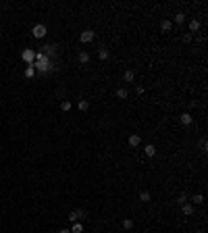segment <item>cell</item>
<instances>
[{
	"label": "cell",
	"instance_id": "cell-1",
	"mask_svg": "<svg viewBox=\"0 0 208 233\" xmlns=\"http://www.w3.org/2000/svg\"><path fill=\"white\" fill-rule=\"evenodd\" d=\"M31 33H34V38H38V40H42V38L46 36V25H44V23H38V25H34Z\"/></svg>",
	"mask_w": 208,
	"mask_h": 233
},
{
	"label": "cell",
	"instance_id": "cell-13",
	"mask_svg": "<svg viewBox=\"0 0 208 233\" xmlns=\"http://www.w3.org/2000/svg\"><path fill=\"white\" fill-rule=\"evenodd\" d=\"M127 96H129V92H127L125 88H121V90H117V98H121V100H125Z\"/></svg>",
	"mask_w": 208,
	"mask_h": 233
},
{
	"label": "cell",
	"instance_id": "cell-15",
	"mask_svg": "<svg viewBox=\"0 0 208 233\" xmlns=\"http://www.w3.org/2000/svg\"><path fill=\"white\" fill-rule=\"evenodd\" d=\"M173 21H175V23H183V21H185V15H183V13H177V15L173 17Z\"/></svg>",
	"mask_w": 208,
	"mask_h": 233
},
{
	"label": "cell",
	"instance_id": "cell-8",
	"mask_svg": "<svg viewBox=\"0 0 208 233\" xmlns=\"http://www.w3.org/2000/svg\"><path fill=\"white\" fill-rule=\"evenodd\" d=\"M139 141H142L139 135H131V138H129V146H133V148H135V146H139Z\"/></svg>",
	"mask_w": 208,
	"mask_h": 233
},
{
	"label": "cell",
	"instance_id": "cell-14",
	"mask_svg": "<svg viewBox=\"0 0 208 233\" xmlns=\"http://www.w3.org/2000/svg\"><path fill=\"white\" fill-rule=\"evenodd\" d=\"M77 106H79V110H87V108H89V102H87V100H79Z\"/></svg>",
	"mask_w": 208,
	"mask_h": 233
},
{
	"label": "cell",
	"instance_id": "cell-18",
	"mask_svg": "<svg viewBox=\"0 0 208 233\" xmlns=\"http://www.w3.org/2000/svg\"><path fill=\"white\" fill-rule=\"evenodd\" d=\"M60 108H63L65 112H67V110H71V102H69V100H63V102H60Z\"/></svg>",
	"mask_w": 208,
	"mask_h": 233
},
{
	"label": "cell",
	"instance_id": "cell-2",
	"mask_svg": "<svg viewBox=\"0 0 208 233\" xmlns=\"http://www.w3.org/2000/svg\"><path fill=\"white\" fill-rule=\"evenodd\" d=\"M94 38H96V33H94L92 29H85V31H81V33H79V42H83V44L92 42Z\"/></svg>",
	"mask_w": 208,
	"mask_h": 233
},
{
	"label": "cell",
	"instance_id": "cell-10",
	"mask_svg": "<svg viewBox=\"0 0 208 233\" xmlns=\"http://www.w3.org/2000/svg\"><path fill=\"white\" fill-rule=\"evenodd\" d=\"M189 29H192V31H198V29H200V21H198V19L189 21Z\"/></svg>",
	"mask_w": 208,
	"mask_h": 233
},
{
	"label": "cell",
	"instance_id": "cell-20",
	"mask_svg": "<svg viewBox=\"0 0 208 233\" xmlns=\"http://www.w3.org/2000/svg\"><path fill=\"white\" fill-rule=\"evenodd\" d=\"M123 227H125V229H131V227H133V221H131V219H125V221H123Z\"/></svg>",
	"mask_w": 208,
	"mask_h": 233
},
{
	"label": "cell",
	"instance_id": "cell-19",
	"mask_svg": "<svg viewBox=\"0 0 208 233\" xmlns=\"http://www.w3.org/2000/svg\"><path fill=\"white\" fill-rule=\"evenodd\" d=\"M139 200H142V202H150V194H148V191H142V194H139Z\"/></svg>",
	"mask_w": 208,
	"mask_h": 233
},
{
	"label": "cell",
	"instance_id": "cell-6",
	"mask_svg": "<svg viewBox=\"0 0 208 233\" xmlns=\"http://www.w3.org/2000/svg\"><path fill=\"white\" fill-rule=\"evenodd\" d=\"M181 206H183V214H185V217L194 214V206H192V204H181Z\"/></svg>",
	"mask_w": 208,
	"mask_h": 233
},
{
	"label": "cell",
	"instance_id": "cell-17",
	"mask_svg": "<svg viewBox=\"0 0 208 233\" xmlns=\"http://www.w3.org/2000/svg\"><path fill=\"white\" fill-rule=\"evenodd\" d=\"M192 202H194V204H202V202H204V196H202V194H196V196L192 198Z\"/></svg>",
	"mask_w": 208,
	"mask_h": 233
},
{
	"label": "cell",
	"instance_id": "cell-4",
	"mask_svg": "<svg viewBox=\"0 0 208 233\" xmlns=\"http://www.w3.org/2000/svg\"><path fill=\"white\" fill-rule=\"evenodd\" d=\"M179 121H181L183 125H192V123H194V119H192V115H189V112H183V115L179 117Z\"/></svg>",
	"mask_w": 208,
	"mask_h": 233
},
{
	"label": "cell",
	"instance_id": "cell-11",
	"mask_svg": "<svg viewBox=\"0 0 208 233\" xmlns=\"http://www.w3.org/2000/svg\"><path fill=\"white\" fill-rule=\"evenodd\" d=\"M154 154H156V148H154L152 144H148V146H146V156H154Z\"/></svg>",
	"mask_w": 208,
	"mask_h": 233
},
{
	"label": "cell",
	"instance_id": "cell-16",
	"mask_svg": "<svg viewBox=\"0 0 208 233\" xmlns=\"http://www.w3.org/2000/svg\"><path fill=\"white\" fill-rule=\"evenodd\" d=\"M34 75H36V69H34V67H31V65H29V67H27V69H25V77H29V79H31V77H34Z\"/></svg>",
	"mask_w": 208,
	"mask_h": 233
},
{
	"label": "cell",
	"instance_id": "cell-21",
	"mask_svg": "<svg viewBox=\"0 0 208 233\" xmlns=\"http://www.w3.org/2000/svg\"><path fill=\"white\" fill-rule=\"evenodd\" d=\"M160 27H163V31H168V29H171V21H163Z\"/></svg>",
	"mask_w": 208,
	"mask_h": 233
},
{
	"label": "cell",
	"instance_id": "cell-3",
	"mask_svg": "<svg viewBox=\"0 0 208 233\" xmlns=\"http://www.w3.org/2000/svg\"><path fill=\"white\" fill-rule=\"evenodd\" d=\"M21 58H23L25 63L34 65V58H36V52H34V50H23V52H21Z\"/></svg>",
	"mask_w": 208,
	"mask_h": 233
},
{
	"label": "cell",
	"instance_id": "cell-12",
	"mask_svg": "<svg viewBox=\"0 0 208 233\" xmlns=\"http://www.w3.org/2000/svg\"><path fill=\"white\" fill-rule=\"evenodd\" d=\"M71 233H83V225H81V223H73V229H71Z\"/></svg>",
	"mask_w": 208,
	"mask_h": 233
},
{
	"label": "cell",
	"instance_id": "cell-22",
	"mask_svg": "<svg viewBox=\"0 0 208 233\" xmlns=\"http://www.w3.org/2000/svg\"><path fill=\"white\" fill-rule=\"evenodd\" d=\"M100 58H102V60H106V58H108V50H106V48H102V50H100Z\"/></svg>",
	"mask_w": 208,
	"mask_h": 233
},
{
	"label": "cell",
	"instance_id": "cell-25",
	"mask_svg": "<svg viewBox=\"0 0 208 233\" xmlns=\"http://www.w3.org/2000/svg\"><path fill=\"white\" fill-rule=\"evenodd\" d=\"M196 233H204V231H196Z\"/></svg>",
	"mask_w": 208,
	"mask_h": 233
},
{
	"label": "cell",
	"instance_id": "cell-23",
	"mask_svg": "<svg viewBox=\"0 0 208 233\" xmlns=\"http://www.w3.org/2000/svg\"><path fill=\"white\" fill-rule=\"evenodd\" d=\"M185 200H187V196H185V194H181V196H179V200H177V202H179V204H185Z\"/></svg>",
	"mask_w": 208,
	"mask_h": 233
},
{
	"label": "cell",
	"instance_id": "cell-9",
	"mask_svg": "<svg viewBox=\"0 0 208 233\" xmlns=\"http://www.w3.org/2000/svg\"><path fill=\"white\" fill-rule=\"evenodd\" d=\"M123 79H125V81H129V83H131V81H133V79H135V73H133V71H125Z\"/></svg>",
	"mask_w": 208,
	"mask_h": 233
},
{
	"label": "cell",
	"instance_id": "cell-24",
	"mask_svg": "<svg viewBox=\"0 0 208 233\" xmlns=\"http://www.w3.org/2000/svg\"><path fill=\"white\" fill-rule=\"evenodd\" d=\"M60 233H71V231L69 229H60Z\"/></svg>",
	"mask_w": 208,
	"mask_h": 233
},
{
	"label": "cell",
	"instance_id": "cell-5",
	"mask_svg": "<svg viewBox=\"0 0 208 233\" xmlns=\"http://www.w3.org/2000/svg\"><path fill=\"white\" fill-rule=\"evenodd\" d=\"M81 217H83V210H73V212L69 214V221L77 223V219H81Z\"/></svg>",
	"mask_w": 208,
	"mask_h": 233
},
{
	"label": "cell",
	"instance_id": "cell-7",
	"mask_svg": "<svg viewBox=\"0 0 208 233\" xmlns=\"http://www.w3.org/2000/svg\"><path fill=\"white\" fill-rule=\"evenodd\" d=\"M79 63H81V65H87V63H89V54H87V52H79Z\"/></svg>",
	"mask_w": 208,
	"mask_h": 233
}]
</instances>
